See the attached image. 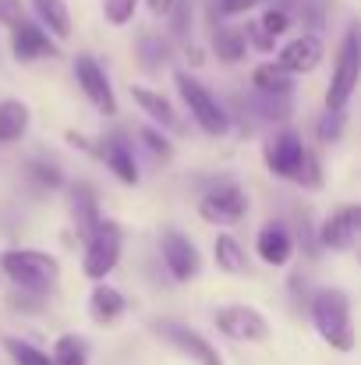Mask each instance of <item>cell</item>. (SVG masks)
Here are the masks:
<instances>
[{
	"label": "cell",
	"mask_w": 361,
	"mask_h": 365,
	"mask_svg": "<svg viewBox=\"0 0 361 365\" xmlns=\"http://www.w3.org/2000/svg\"><path fill=\"white\" fill-rule=\"evenodd\" d=\"M319 135H323V142H340V135H344V110H326V118L319 121Z\"/></svg>",
	"instance_id": "d6a6232c"
},
{
	"label": "cell",
	"mask_w": 361,
	"mask_h": 365,
	"mask_svg": "<svg viewBox=\"0 0 361 365\" xmlns=\"http://www.w3.org/2000/svg\"><path fill=\"white\" fill-rule=\"evenodd\" d=\"M135 57H138V64H142L145 71H152V68H159V64L170 61V43H167L159 32H145V36L138 39V46H135Z\"/></svg>",
	"instance_id": "d4e9b609"
},
{
	"label": "cell",
	"mask_w": 361,
	"mask_h": 365,
	"mask_svg": "<svg viewBox=\"0 0 361 365\" xmlns=\"http://www.w3.org/2000/svg\"><path fill=\"white\" fill-rule=\"evenodd\" d=\"M174 86H177L181 100L188 103L192 118L199 121V128H202L206 135H224V131L231 128V124H227V114H224V107L216 103V96H213L199 78H192L188 71H174Z\"/></svg>",
	"instance_id": "277c9868"
},
{
	"label": "cell",
	"mask_w": 361,
	"mask_h": 365,
	"mask_svg": "<svg viewBox=\"0 0 361 365\" xmlns=\"http://www.w3.org/2000/svg\"><path fill=\"white\" fill-rule=\"evenodd\" d=\"M11 53H14V61H21V64H28V61H43V57H57V46H53V39L46 36V29L43 25H36V21H14L11 25Z\"/></svg>",
	"instance_id": "8fae6325"
},
{
	"label": "cell",
	"mask_w": 361,
	"mask_h": 365,
	"mask_svg": "<svg viewBox=\"0 0 361 365\" xmlns=\"http://www.w3.org/2000/svg\"><path fill=\"white\" fill-rule=\"evenodd\" d=\"M124 294H120L117 287H110L107 280H96V287H93V294H89V312H93V319L96 323H114L120 312H124Z\"/></svg>",
	"instance_id": "d6986e66"
},
{
	"label": "cell",
	"mask_w": 361,
	"mask_h": 365,
	"mask_svg": "<svg viewBox=\"0 0 361 365\" xmlns=\"http://www.w3.org/2000/svg\"><path fill=\"white\" fill-rule=\"evenodd\" d=\"M358 75H361V57H358V29L351 25L344 32L340 53H337V68H333V82L326 89V110H344L358 89Z\"/></svg>",
	"instance_id": "3957f363"
},
{
	"label": "cell",
	"mask_w": 361,
	"mask_h": 365,
	"mask_svg": "<svg viewBox=\"0 0 361 365\" xmlns=\"http://www.w3.org/2000/svg\"><path fill=\"white\" fill-rule=\"evenodd\" d=\"M159 337H167L181 355H188L192 362L199 365H224L220 359V351L202 337V334H195V330H188V327H181V323H159Z\"/></svg>",
	"instance_id": "4fadbf2b"
},
{
	"label": "cell",
	"mask_w": 361,
	"mask_h": 365,
	"mask_svg": "<svg viewBox=\"0 0 361 365\" xmlns=\"http://www.w3.org/2000/svg\"><path fill=\"white\" fill-rule=\"evenodd\" d=\"M358 235H361V206L347 202V206H340V210L323 224L319 242L326 245V248H333V252H347V248L358 245Z\"/></svg>",
	"instance_id": "7c38bea8"
},
{
	"label": "cell",
	"mask_w": 361,
	"mask_h": 365,
	"mask_svg": "<svg viewBox=\"0 0 361 365\" xmlns=\"http://www.w3.org/2000/svg\"><path fill=\"white\" fill-rule=\"evenodd\" d=\"M135 7H138V0H103V18L114 29H124L135 18Z\"/></svg>",
	"instance_id": "f1b7e54d"
},
{
	"label": "cell",
	"mask_w": 361,
	"mask_h": 365,
	"mask_svg": "<svg viewBox=\"0 0 361 365\" xmlns=\"http://www.w3.org/2000/svg\"><path fill=\"white\" fill-rule=\"evenodd\" d=\"M0 269L7 273L11 284H18L21 291H36V294H46L57 277H61V262L46 252H36V248H11L0 255Z\"/></svg>",
	"instance_id": "7a4b0ae2"
},
{
	"label": "cell",
	"mask_w": 361,
	"mask_h": 365,
	"mask_svg": "<svg viewBox=\"0 0 361 365\" xmlns=\"http://www.w3.org/2000/svg\"><path fill=\"white\" fill-rule=\"evenodd\" d=\"M159 252H163V262H167V269H170V277L177 284H188V280H195L202 273V255H199V248H195V242L188 235L167 231L159 238Z\"/></svg>",
	"instance_id": "ba28073f"
},
{
	"label": "cell",
	"mask_w": 361,
	"mask_h": 365,
	"mask_svg": "<svg viewBox=\"0 0 361 365\" xmlns=\"http://www.w3.org/2000/svg\"><path fill=\"white\" fill-rule=\"evenodd\" d=\"M305 149H308V145L301 142V135L291 131V128H283V131H276V135L269 138V145H266V167H269L276 178L294 181L298 170H301Z\"/></svg>",
	"instance_id": "9c48e42d"
},
{
	"label": "cell",
	"mask_w": 361,
	"mask_h": 365,
	"mask_svg": "<svg viewBox=\"0 0 361 365\" xmlns=\"http://www.w3.org/2000/svg\"><path fill=\"white\" fill-rule=\"evenodd\" d=\"M50 359H53V365H89V348H85L82 337L68 334V337H61V341L53 344Z\"/></svg>",
	"instance_id": "484cf974"
},
{
	"label": "cell",
	"mask_w": 361,
	"mask_h": 365,
	"mask_svg": "<svg viewBox=\"0 0 361 365\" xmlns=\"http://www.w3.org/2000/svg\"><path fill=\"white\" fill-rule=\"evenodd\" d=\"M262 0H216V11L224 18H234V14H248L251 7H258Z\"/></svg>",
	"instance_id": "836d02e7"
},
{
	"label": "cell",
	"mask_w": 361,
	"mask_h": 365,
	"mask_svg": "<svg viewBox=\"0 0 361 365\" xmlns=\"http://www.w3.org/2000/svg\"><path fill=\"white\" fill-rule=\"evenodd\" d=\"M138 135H142V142H145V145L156 153V160H163V163H167V160L174 156V145H170V138H167L163 131H156L152 124H142V128H138Z\"/></svg>",
	"instance_id": "f546056e"
},
{
	"label": "cell",
	"mask_w": 361,
	"mask_h": 365,
	"mask_svg": "<svg viewBox=\"0 0 361 365\" xmlns=\"http://www.w3.org/2000/svg\"><path fill=\"white\" fill-rule=\"evenodd\" d=\"M213 255H216V266L231 277H248V252L234 235H220L213 242Z\"/></svg>",
	"instance_id": "ffe728a7"
},
{
	"label": "cell",
	"mask_w": 361,
	"mask_h": 365,
	"mask_svg": "<svg viewBox=\"0 0 361 365\" xmlns=\"http://www.w3.org/2000/svg\"><path fill=\"white\" fill-rule=\"evenodd\" d=\"M100 156H103L107 170L117 178L120 185H138V163H135V153H131V145H127L120 135H110V138L103 142Z\"/></svg>",
	"instance_id": "2e32d148"
},
{
	"label": "cell",
	"mask_w": 361,
	"mask_h": 365,
	"mask_svg": "<svg viewBox=\"0 0 361 365\" xmlns=\"http://www.w3.org/2000/svg\"><path fill=\"white\" fill-rule=\"evenodd\" d=\"M4 348H7V355L14 359V365H53V359H50L46 351H39V348H36V344H28V341L7 337V341H4Z\"/></svg>",
	"instance_id": "4316f807"
},
{
	"label": "cell",
	"mask_w": 361,
	"mask_h": 365,
	"mask_svg": "<svg viewBox=\"0 0 361 365\" xmlns=\"http://www.w3.org/2000/svg\"><path fill=\"white\" fill-rule=\"evenodd\" d=\"M120 245H124V235L114 220H100L93 227V235L85 238V259H82V269L89 280H107V273H114V266L120 262Z\"/></svg>",
	"instance_id": "5b68a950"
},
{
	"label": "cell",
	"mask_w": 361,
	"mask_h": 365,
	"mask_svg": "<svg viewBox=\"0 0 361 365\" xmlns=\"http://www.w3.org/2000/svg\"><path fill=\"white\" fill-rule=\"evenodd\" d=\"M71 213H75V227H78V235H93V227L103 220L100 217V202H96V192L89 188V185H75L71 188Z\"/></svg>",
	"instance_id": "ac0fdd59"
},
{
	"label": "cell",
	"mask_w": 361,
	"mask_h": 365,
	"mask_svg": "<svg viewBox=\"0 0 361 365\" xmlns=\"http://www.w3.org/2000/svg\"><path fill=\"white\" fill-rule=\"evenodd\" d=\"M244 213H248V195L241 192L238 185L216 188V192H209V195L199 202V217H202L206 224H220V227L238 224Z\"/></svg>",
	"instance_id": "30bf717a"
},
{
	"label": "cell",
	"mask_w": 361,
	"mask_h": 365,
	"mask_svg": "<svg viewBox=\"0 0 361 365\" xmlns=\"http://www.w3.org/2000/svg\"><path fill=\"white\" fill-rule=\"evenodd\" d=\"M251 82H255V89L266 93V96H287V93L294 89L291 71H283L280 64H258V68L251 71Z\"/></svg>",
	"instance_id": "cb8c5ba5"
},
{
	"label": "cell",
	"mask_w": 361,
	"mask_h": 365,
	"mask_svg": "<svg viewBox=\"0 0 361 365\" xmlns=\"http://www.w3.org/2000/svg\"><path fill=\"white\" fill-rule=\"evenodd\" d=\"M25 18V7H21V0H0V25H14V21H21Z\"/></svg>",
	"instance_id": "e575fe53"
},
{
	"label": "cell",
	"mask_w": 361,
	"mask_h": 365,
	"mask_svg": "<svg viewBox=\"0 0 361 365\" xmlns=\"http://www.w3.org/2000/svg\"><path fill=\"white\" fill-rule=\"evenodd\" d=\"M28 178H32L39 188H61V185H64L61 170H57V167H46V163H39V160L28 163Z\"/></svg>",
	"instance_id": "4dcf8cb0"
},
{
	"label": "cell",
	"mask_w": 361,
	"mask_h": 365,
	"mask_svg": "<svg viewBox=\"0 0 361 365\" xmlns=\"http://www.w3.org/2000/svg\"><path fill=\"white\" fill-rule=\"evenodd\" d=\"M216 330L231 341H248V344H258L269 337V319L251 309V305H227L216 312Z\"/></svg>",
	"instance_id": "52a82bcc"
},
{
	"label": "cell",
	"mask_w": 361,
	"mask_h": 365,
	"mask_svg": "<svg viewBox=\"0 0 361 365\" xmlns=\"http://www.w3.org/2000/svg\"><path fill=\"white\" fill-rule=\"evenodd\" d=\"M241 32H244V43H248L251 50H262V53H266V50H273V46H276V39H273L258 21H248V29H241Z\"/></svg>",
	"instance_id": "1f68e13d"
},
{
	"label": "cell",
	"mask_w": 361,
	"mask_h": 365,
	"mask_svg": "<svg viewBox=\"0 0 361 365\" xmlns=\"http://www.w3.org/2000/svg\"><path fill=\"white\" fill-rule=\"evenodd\" d=\"M131 100H135V107H138L142 114H149L152 124H159V128H177V114H174V107L167 103L163 93L145 89V86H131Z\"/></svg>",
	"instance_id": "e0dca14e"
},
{
	"label": "cell",
	"mask_w": 361,
	"mask_h": 365,
	"mask_svg": "<svg viewBox=\"0 0 361 365\" xmlns=\"http://www.w3.org/2000/svg\"><path fill=\"white\" fill-rule=\"evenodd\" d=\"M28 121H32V114H28V107L21 100H0V142L4 145L25 138Z\"/></svg>",
	"instance_id": "44dd1931"
},
{
	"label": "cell",
	"mask_w": 361,
	"mask_h": 365,
	"mask_svg": "<svg viewBox=\"0 0 361 365\" xmlns=\"http://www.w3.org/2000/svg\"><path fill=\"white\" fill-rule=\"evenodd\" d=\"M75 78L82 86V93L89 96V103L100 110V114H117V96H114V86L103 71V64L93 57V53H78L75 57Z\"/></svg>",
	"instance_id": "8992f818"
},
{
	"label": "cell",
	"mask_w": 361,
	"mask_h": 365,
	"mask_svg": "<svg viewBox=\"0 0 361 365\" xmlns=\"http://www.w3.org/2000/svg\"><path fill=\"white\" fill-rule=\"evenodd\" d=\"M213 53H216L224 64H238V61H244V53H248L244 32L234 29V25H220V29L213 32Z\"/></svg>",
	"instance_id": "603a6c76"
},
{
	"label": "cell",
	"mask_w": 361,
	"mask_h": 365,
	"mask_svg": "<svg viewBox=\"0 0 361 365\" xmlns=\"http://www.w3.org/2000/svg\"><path fill=\"white\" fill-rule=\"evenodd\" d=\"M32 11L39 14V21L57 36V39H68L71 36V11L64 0H32Z\"/></svg>",
	"instance_id": "7402d4cb"
},
{
	"label": "cell",
	"mask_w": 361,
	"mask_h": 365,
	"mask_svg": "<svg viewBox=\"0 0 361 365\" xmlns=\"http://www.w3.org/2000/svg\"><path fill=\"white\" fill-rule=\"evenodd\" d=\"M177 0H145V7L156 14V18H170V7H174Z\"/></svg>",
	"instance_id": "d590c367"
},
{
	"label": "cell",
	"mask_w": 361,
	"mask_h": 365,
	"mask_svg": "<svg viewBox=\"0 0 361 365\" xmlns=\"http://www.w3.org/2000/svg\"><path fill=\"white\" fill-rule=\"evenodd\" d=\"M255 21H258V25H262L273 39H280V36L291 29L294 14L287 11V4H273V7H266V11H262V18H255Z\"/></svg>",
	"instance_id": "83f0119b"
},
{
	"label": "cell",
	"mask_w": 361,
	"mask_h": 365,
	"mask_svg": "<svg viewBox=\"0 0 361 365\" xmlns=\"http://www.w3.org/2000/svg\"><path fill=\"white\" fill-rule=\"evenodd\" d=\"M255 252H258V259H262L266 266H287L291 255H294V238H291V231H287L283 224L269 220V224H262L258 235H255Z\"/></svg>",
	"instance_id": "9a60e30c"
},
{
	"label": "cell",
	"mask_w": 361,
	"mask_h": 365,
	"mask_svg": "<svg viewBox=\"0 0 361 365\" xmlns=\"http://www.w3.org/2000/svg\"><path fill=\"white\" fill-rule=\"evenodd\" d=\"M312 323L319 337L333 351H355V327H351V298L340 287H326L312 298Z\"/></svg>",
	"instance_id": "6da1fadb"
},
{
	"label": "cell",
	"mask_w": 361,
	"mask_h": 365,
	"mask_svg": "<svg viewBox=\"0 0 361 365\" xmlns=\"http://www.w3.org/2000/svg\"><path fill=\"white\" fill-rule=\"evenodd\" d=\"M319 61H323V39L319 36H298L287 46H280V53H276V64L283 71H291V75L315 71Z\"/></svg>",
	"instance_id": "5bb4252c"
}]
</instances>
